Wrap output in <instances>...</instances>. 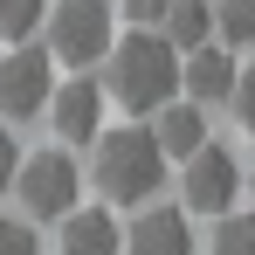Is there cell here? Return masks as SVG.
Returning <instances> with one entry per match:
<instances>
[{
    "label": "cell",
    "mask_w": 255,
    "mask_h": 255,
    "mask_svg": "<svg viewBox=\"0 0 255 255\" xmlns=\"http://www.w3.org/2000/svg\"><path fill=\"white\" fill-rule=\"evenodd\" d=\"M152 118H159V125H152L159 152H166V159H179V166H186V159L207 145V118H200V104H193V97H186V104L172 97V104H159Z\"/></svg>",
    "instance_id": "obj_11"
},
{
    "label": "cell",
    "mask_w": 255,
    "mask_h": 255,
    "mask_svg": "<svg viewBox=\"0 0 255 255\" xmlns=\"http://www.w3.org/2000/svg\"><path fill=\"white\" fill-rule=\"evenodd\" d=\"M235 48L228 42H200V48H186V62H179V83H186V97L193 104H221L228 90H235Z\"/></svg>",
    "instance_id": "obj_8"
},
{
    "label": "cell",
    "mask_w": 255,
    "mask_h": 255,
    "mask_svg": "<svg viewBox=\"0 0 255 255\" xmlns=\"http://www.w3.org/2000/svg\"><path fill=\"white\" fill-rule=\"evenodd\" d=\"M14 186H21V207L35 221H62L76 207V159L69 152H35V159H21Z\"/></svg>",
    "instance_id": "obj_5"
},
{
    "label": "cell",
    "mask_w": 255,
    "mask_h": 255,
    "mask_svg": "<svg viewBox=\"0 0 255 255\" xmlns=\"http://www.w3.org/2000/svg\"><path fill=\"white\" fill-rule=\"evenodd\" d=\"M214 42H228V48L255 42V0H214Z\"/></svg>",
    "instance_id": "obj_13"
},
{
    "label": "cell",
    "mask_w": 255,
    "mask_h": 255,
    "mask_svg": "<svg viewBox=\"0 0 255 255\" xmlns=\"http://www.w3.org/2000/svg\"><path fill=\"white\" fill-rule=\"evenodd\" d=\"M48 97H55V55L14 42L0 55V118H21L28 125L35 111H48Z\"/></svg>",
    "instance_id": "obj_4"
},
{
    "label": "cell",
    "mask_w": 255,
    "mask_h": 255,
    "mask_svg": "<svg viewBox=\"0 0 255 255\" xmlns=\"http://www.w3.org/2000/svg\"><path fill=\"white\" fill-rule=\"evenodd\" d=\"M14 172H21V138H14V131L0 125V193L14 186Z\"/></svg>",
    "instance_id": "obj_18"
},
{
    "label": "cell",
    "mask_w": 255,
    "mask_h": 255,
    "mask_svg": "<svg viewBox=\"0 0 255 255\" xmlns=\"http://www.w3.org/2000/svg\"><path fill=\"white\" fill-rule=\"evenodd\" d=\"M207 255H255V214H214V242Z\"/></svg>",
    "instance_id": "obj_14"
},
{
    "label": "cell",
    "mask_w": 255,
    "mask_h": 255,
    "mask_svg": "<svg viewBox=\"0 0 255 255\" xmlns=\"http://www.w3.org/2000/svg\"><path fill=\"white\" fill-rule=\"evenodd\" d=\"M235 193H242V166H235V152H221L207 138L179 172V200H186V214H228Z\"/></svg>",
    "instance_id": "obj_6"
},
{
    "label": "cell",
    "mask_w": 255,
    "mask_h": 255,
    "mask_svg": "<svg viewBox=\"0 0 255 255\" xmlns=\"http://www.w3.org/2000/svg\"><path fill=\"white\" fill-rule=\"evenodd\" d=\"M228 111H235V125H242V131H255V69H242V76H235Z\"/></svg>",
    "instance_id": "obj_16"
},
{
    "label": "cell",
    "mask_w": 255,
    "mask_h": 255,
    "mask_svg": "<svg viewBox=\"0 0 255 255\" xmlns=\"http://www.w3.org/2000/svg\"><path fill=\"white\" fill-rule=\"evenodd\" d=\"M166 152H159V138L152 131H97V186L118 200V207H138V200H152L159 186H166Z\"/></svg>",
    "instance_id": "obj_2"
},
{
    "label": "cell",
    "mask_w": 255,
    "mask_h": 255,
    "mask_svg": "<svg viewBox=\"0 0 255 255\" xmlns=\"http://www.w3.org/2000/svg\"><path fill=\"white\" fill-rule=\"evenodd\" d=\"M104 62H111L104 69V97L125 104L131 118H145V111H159V104L179 97V48L166 35H152V28H131L125 42H111Z\"/></svg>",
    "instance_id": "obj_1"
},
{
    "label": "cell",
    "mask_w": 255,
    "mask_h": 255,
    "mask_svg": "<svg viewBox=\"0 0 255 255\" xmlns=\"http://www.w3.org/2000/svg\"><path fill=\"white\" fill-rule=\"evenodd\" d=\"M48 55L62 69H90L111 55V0H48Z\"/></svg>",
    "instance_id": "obj_3"
},
{
    "label": "cell",
    "mask_w": 255,
    "mask_h": 255,
    "mask_svg": "<svg viewBox=\"0 0 255 255\" xmlns=\"http://www.w3.org/2000/svg\"><path fill=\"white\" fill-rule=\"evenodd\" d=\"M48 118H55V138H76V145H90L97 131H104V83H55V97H48Z\"/></svg>",
    "instance_id": "obj_7"
},
{
    "label": "cell",
    "mask_w": 255,
    "mask_h": 255,
    "mask_svg": "<svg viewBox=\"0 0 255 255\" xmlns=\"http://www.w3.org/2000/svg\"><path fill=\"white\" fill-rule=\"evenodd\" d=\"M166 42L186 55V48H200V42H214V0H172L166 7Z\"/></svg>",
    "instance_id": "obj_12"
},
{
    "label": "cell",
    "mask_w": 255,
    "mask_h": 255,
    "mask_svg": "<svg viewBox=\"0 0 255 255\" xmlns=\"http://www.w3.org/2000/svg\"><path fill=\"white\" fill-rule=\"evenodd\" d=\"M118 7H125L138 28H152V21H166V7H172V0H118Z\"/></svg>",
    "instance_id": "obj_19"
},
{
    "label": "cell",
    "mask_w": 255,
    "mask_h": 255,
    "mask_svg": "<svg viewBox=\"0 0 255 255\" xmlns=\"http://www.w3.org/2000/svg\"><path fill=\"white\" fill-rule=\"evenodd\" d=\"M0 255H42V249H35V235H28L14 214H0Z\"/></svg>",
    "instance_id": "obj_17"
},
{
    "label": "cell",
    "mask_w": 255,
    "mask_h": 255,
    "mask_svg": "<svg viewBox=\"0 0 255 255\" xmlns=\"http://www.w3.org/2000/svg\"><path fill=\"white\" fill-rule=\"evenodd\" d=\"M55 255H125V235H118V221L104 207H69Z\"/></svg>",
    "instance_id": "obj_10"
},
{
    "label": "cell",
    "mask_w": 255,
    "mask_h": 255,
    "mask_svg": "<svg viewBox=\"0 0 255 255\" xmlns=\"http://www.w3.org/2000/svg\"><path fill=\"white\" fill-rule=\"evenodd\" d=\"M42 21H48V0H0V42H7V48L28 42Z\"/></svg>",
    "instance_id": "obj_15"
},
{
    "label": "cell",
    "mask_w": 255,
    "mask_h": 255,
    "mask_svg": "<svg viewBox=\"0 0 255 255\" xmlns=\"http://www.w3.org/2000/svg\"><path fill=\"white\" fill-rule=\"evenodd\" d=\"M125 255H193V228H186V207H152L131 221Z\"/></svg>",
    "instance_id": "obj_9"
}]
</instances>
